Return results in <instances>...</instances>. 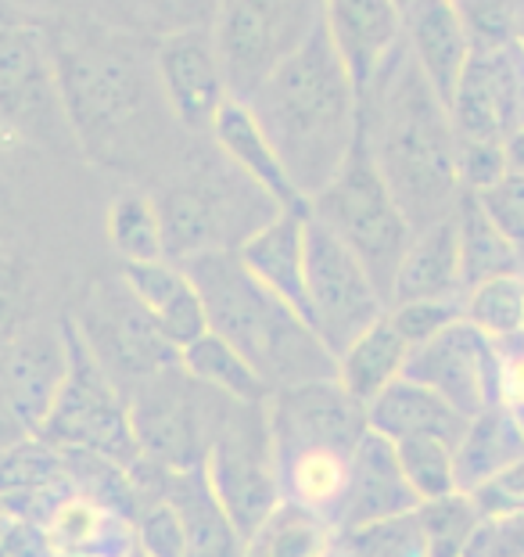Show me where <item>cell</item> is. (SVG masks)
Listing matches in <instances>:
<instances>
[{
    "mask_svg": "<svg viewBox=\"0 0 524 557\" xmlns=\"http://www.w3.org/2000/svg\"><path fill=\"white\" fill-rule=\"evenodd\" d=\"M360 129L413 234L457 209L463 195L460 137L446 101L416 69L407 44L360 94Z\"/></svg>",
    "mask_w": 524,
    "mask_h": 557,
    "instance_id": "obj_1",
    "label": "cell"
},
{
    "mask_svg": "<svg viewBox=\"0 0 524 557\" xmlns=\"http://www.w3.org/2000/svg\"><path fill=\"white\" fill-rule=\"evenodd\" d=\"M248 109L305 201L335 181L360 137V90L320 22L259 83Z\"/></svg>",
    "mask_w": 524,
    "mask_h": 557,
    "instance_id": "obj_2",
    "label": "cell"
},
{
    "mask_svg": "<svg viewBox=\"0 0 524 557\" xmlns=\"http://www.w3.org/2000/svg\"><path fill=\"white\" fill-rule=\"evenodd\" d=\"M205 302L209 331L255 363L277 393L284 385L338 377V360L302 313L248 274L234 248L190 256L180 263Z\"/></svg>",
    "mask_w": 524,
    "mask_h": 557,
    "instance_id": "obj_3",
    "label": "cell"
},
{
    "mask_svg": "<svg viewBox=\"0 0 524 557\" xmlns=\"http://www.w3.org/2000/svg\"><path fill=\"white\" fill-rule=\"evenodd\" d=\"M54 62L76 145L98 156H115L145 120L151 98V83L140 73L137 58L123 47L79 40L54 47Z\"/></svg>",
    "mask_w": 524,
    "mask_h": 557,
    "instance_id": "obj_4",
    "label": "cell"
},
{
    "mask_svg": "<svg viewBox=\"0 0 524 557\" xmlns=\"http://www.w3.org/2000/svg\"><path fill=\"white\" fill-rule=\"evenodd\" d=\"M309 216H316L327 231H335L360 256V263L371 270L374 284L388 299L396 270L413 242V227L391 198L385 176H380L371 148H366L363 129L335 181L309 201Z\"/></svg>",
    "mask_w": 524,
    "mask_h": 557,
    "instance_id": "obj_5",
    "label": "cell"
},
{
    "mask_svg": "<svg viewBox=\"0 0 524 557\" xmlns=\"http://www.w3.org/2000/svg\"><path fill=\"white\" fill-rule=\"evenodd\" d=\"M201 468L237 536L248 543L262 521L284 504L266 403H237L220 396Z\"/></svg>",
    "mask_w": 524,
    "mask_h": 557,
    "instance_id": "obj_6",
    "label": "cell"
},
{
    "mask_svg": "<svg viewBox=\"0 0 524 557\" xmlns=\"http://www.w3.org/2000/svg\"><path fill=\"white\" fill-rule=\"evenodd\" d=\"M62 338H65L68 363L54 407L40 424L47 443L87 449V454H98L123 468L145 460L137 446L134 424H129V407L118 396L112 374L98 363V357L90 352L87 338L79 335L76 324H65Z\"/></svg>",
    "mask_w": 524,
    "mask_h": 557,
    "instance_id": "obj_7",
    "label": "cell"
},
{
    "mask_svg": "<svg viewBox=\"0 0 524 557\" xmlns=\"http://www.w3.org/2000/svg\"><path fill=\"white\" fill-rule=\"evenodd\" d=\"M388 313L371 270L316 216L305 220V320L335 360Z\"/></svg>",
    "mask_w": 524,
    "mask_h": 557,
    "instance_id": "obj_8",
    "label": "cell"
},
{
    "mask_svg": "<svg viewBox=\"0 0 524 557\" xmlns=\"http://www.w3.org/2000/svg\"><path fill=\"white\" fill-rule=\"evenodd\" d=\"M320 22V0H220L216 40L230 98L248 101L259 83Z\"/></svg>",
    "mask_w": 524,
    "mask_h": 557,
    "instance_id": "obj_9",
    "label": "cell"
},
{
    "mask_svg": "<svg viewBox=\"0 0 524 557\" xmlns=\"http://www.w3.org/2000/svg\"><path fill=\"white\" fill-rule=\"evenodd\" d=\"M0 123L33 145H76L51 40L11 15H0Z\"/></svg>",
    "mask_w": 524,
    "mask_h": 557,
    "instance_id": "obj_10",
    "label": "cell"
},
{
    "mask_svg": "<svg viewBox=\"0 0 524 557\" xmlns=\"http://www.w3.org/2000/svg\"><path fill=\"white\" fill-rule=\"evenodd\" d=\"M273 457L291 454L302 446H327L341 454H355L363 435L371 432L366 403L345 393L338 377L284 385L266 403Z\"/></svg>",
    "mask_w": 524,
    "mask_h": 557,
    "instance_id": "obj_11",
    "label": "cell"
},
{
    "mask_svg": "<svg viewBox=\"0 0 524 557\" xmlns=\"http://www.w3.org/2000/svg\"><path fill=\"white\" fill-rule=\"evenodd\" d=\"M402 377L427 385L463 418H478L496 407V342L467 320H457L410 349Z\"/></svg>",
    "mask_w": 524,
    "mask_h": 557,
    "instance_id": "obj_12",
    "label": "cell"
},
{
    "mask_svg": "<svg viewBox=\"0 0 524 557\" xmlns=\"http://www.w3.org/2000/svg\"><path fill=\"white\" fill-rule=\"evenodd\" d=\"M79 335L87 338L90 352L112 374V382L118 371H123V377H134V382H148V377L180 363V349H173L162 338L151 313L126 288V281L109 284V288L93 295L87 327Z\"/></svg>",
    "mask_w": 524,
    "mask_h": 557,
    "instance_id": "obj_13",
    "label": "cell"
},
{
    "mask_svg": "<svg viewBox=\"0 0 524 557\" xmlns=\"http://www.w3.org/2000/svg\"><path fill=\"white\" fill-rule=\"evenodd\" d=\"M154 76L173 120L187 129H212V120L230 101L216 40L209 29H180L165 37L154 54Z\"/></svg>",
    "mask_w": 524,
    "mask_h": 557,
    "instance_id": "obj_14",
    "label": "cell"
},
{
    "mask_svg": "<svg viewBox=\"0 0 524 557\" xmlns=\"http://www.w3.org/2000/svg\"><path fill=\"white\" fill-rule=\"evenodd\" d=\"M416 507H421V500L402 475L396 443H388L377 432H366L352 454L349 485H345L338 511L330 515V525H335L338 536H345V532L374 525V521L410 515Z\"/></svg>",
    "mask_w": 524,
    "mask_h": 557,
    "instance_id": "obj_15",
    "label": "cell"
},
{
    "mask_svg": "<svg viewBox=\"0 0 524 557\" xmlns=\"http://www.w3.org/2000/svg\"><path fill=\"white\" fill-rule=\"evenodd\" d=\"M320 26L360 94L402 47V8L396 0H320Z\"/></svg>",
    "mask_w": 524,
    "mask_h": 557,
    "instance_id": "obj_16",
    "label": "cell"
},
{
    "mask_svg": "<svg viewBox=\"0 0 524 557\" xmlns=\"http://www.w3.org/2000/svg\"><path fill=\"white\" fill-rule=\"evenodd\" d=\"M305 220L309 209H277L234 248L262 288L305 317Z\"/></svg>",
    "mask_w": 524,
    "mask_h": 557,
    "instance_id": "obj_17",
    "label": "cell"
},
{
    "mask_svg": "<svg viewBox=\"0 0 524 557\" xmlns=\"http://www.w3.org/2000/svg\"><path fill=\"white\" fill-rule=\"evenodd\" d=\"M402 44L438 98L449 101L474 51L471 33L452 8V0H410L402 8Z\"/></svg>",
    "mask_w": 524,
    "mask_h": 557,
    "instance_id": "obj_18",
    "label": "cell"
},
{
    "mask_svg": "<svg viewBox=\"0 0 524 557\" xmlns=\"http://www.w3.org/2000/svg\"><path fill=\"white\" fill-rule=\"evenodd\" d=\"M126 288L137 295V302L151 313L154 327L173 349L190 346L209 331L205 302L187 277V270L173 259H151V263H123Z\"/></svg>",
    "mask_w": 524,
    "mask_h": 557,
    "instance_id": "obj_19",
    "label": "cell"
},
{
    "mask_svg": "<svg viewBox=\"0 0 524 557\" xmlns=\"http://www.w3.org/2000/svg\"><path fill=\"white\" fill-rule=\"evenodd\" d=\"M212 140L216 148L252 181L262 195H266L277 209H309V201L299 195V187L291 184L288 170L277 156V148L270 145L266 129L259 126L255 112L248 109V101L230 98L212 120Z\"/></svg>",
    "mask_w": 524,
    "mask_h": 557,
    "instance_id": "obj_20",
    "label": "cell"
},
{
    "mask_svg": "<svg viewBox=\"0 0 524 557\" xmlns=\"http://www.w3.org/2000/svg\"><path fill=\"white\" fill-rule=\"evenodd\" d=\"M162 500L176 511L187 557H245V543L205 479V468L165 471Z\"/></svg>",
    "mask_w": 524,
    "mask_h": 557,
    "instance_id": "obj_21",
    "label": "cell"
},
{
    "mask_svg": "<svg viewBox=\"0 0 524 557\" xmlns=\"http://www.w3.org/2000/svg\"><path fill=\"white\" fill-rule=\"evenodd\" d=\"M366 421H371V432L385 435L388 443L432 435L449 443L452 449L471 424V418L452 410L442 396H435L421 382H410V377H396L385 393L366 403Z\"/></svg>",
    "mask_w": 524,
    "mask_h": 557,
    "instance_id": "obj_22",
    "label": "cell"
},
{
    "mask_svg": "<svg viewBox=\"0 0 524 557\" xmlns=\"http://www.w3.org/2000/svg\"><path fill=\"white\" fill-rule=\"evenodd\" d=\"M463 295L460 277V242H457V220L452 212L432 227L416 231L413 242L402 256V263L391 281L388 306L413 302V299H452Z\"/></svg>",
    "mask_w": 524,
    "mask_h": 557,
    "instance_id": "obj_23",
    "label": "cell"
},
{
    "mask_svg": "<svg viewBox=\"0 0 524 557\" xmlns=\"http://www.w3.org/2000/svg\"><path fill=\"white\" fill-rule=\"evenodd\" d=\"M47 543L62 557H123L137 547L129 518L93 496H65L47 518Z\"/></svg>",
    "mask_w": 524,
    "mask_h": 557,
    "instance_id": "obj_24",
    "label": "cell"
},
{
    "mask_svg": "<svg viewBox=\"0 0 524 557\" xmlns=\"http://www.w3.org/2000/svg\"><path fill=\"white\" fill-rule=\"evenodd\" d=\"M517 460H524V429L503 407H488L478 418H471L467 432L452 449L457 490L474 493L482 482L514 468Z\"/></svg>",
    "mask_w": 524,
    "mask_h": 557,
    "instance_id": "obj_25",
    "label": "cell"
},
{
    "mask_svg": "<svg viewBox=\"0 0 524 557\" xmlns=\"http://www.w3.org/2000/svg\"><path fill=\"white\" fill-rule=\"evenodd\" d=\"M162 220V245L165 259L184 263L190 256L212 252V248H230L223 242V212L220 201L195 184H173L170 191L154 198Z\"/></svg>",
    "mask_w": 524,
    "mask_h": 557,
    "instance_id": "obj_26",
    "label": "cell"
},
{
    "mask_svg": "<svg viewBox=\"0 0 524 557\" xmlns=\"http://www.w3.org/2000/svg\"><path fill=\"white\" fill-rule=\"evenodd\" d=\"M273 460H277L284 500L309 507V511L324 515L330 521V515L338 511L345 496V485H349L352 454H341V449H327V446H302Z\"/></svg>",
    "mask_w": 524,
    "mask_h": 557,
    "instance_id": "obj_27",
    "label": "cell"
},
{
    "mask_svg": "<svg viewBox=\"0 0 524 557\" xmlns=\"http://www.w3.org/2000/svg\"><path fill=\"white\" fill-rule=\"evenodd\" d=\"M407 357H410L407 338L399 335L396 324H391L385 313L338 357V382L345 385L349 396H355L360 403H371L374 396L385 393L396 377H402Z\"/></svg>",
    "mask_w": 524,
    "mask_h": 557,
    "instance_id": "obj_28",
    "label": "cell"
},
{
    "mask_svg": "<svg viewBox=\"0 0 524 557\" xmlns=\"http://www.w3.org/2000/svg\"><path fill=\"white\" fill-rule=\"evenodd\" d=\"M180 367L198 385H205L226 399L270 403V396H273L270 382L255 371V363L241 357L226 338L212 335V331H205L201 338H195L190 346L180 349Z\"/></svg>",
    "mask_w": 524,
    "mask_h": 557,
    "instance_id": "obj_29",
    "label": "cell"
},
{
    "mask_svg": "<svg viewBox=\"0 0 524 557\" xmlns=\"http://www.w3.org/2000/svg\"><path fill=\"white\" fill-rule=\"evenodd\" d=\"M452 220H457L463 292L474 288V284L488 281V277L524 270L517 248L503 238V231H499L492 220H488V212L482 209L478 195L463 191L460 201H457V209H452Z\"/></svg>",
    "mask_w": 524,
    "mask_h": 557,
    "instance_id": "obj_30",
    "label": "cell"
},
{
    "mask_svg": "<svg viewBox=\"0 0 524 557\" xmlns=\"http://www.w3.org/2000/svg\"><path fill=\"white\" fill-rule=\"evenodd\" d=\"M335 543L338 532L324 515L284 500L245 543V557H327Z\"/></svg>",
    "mask_w": 524,
    "mask_h": 557,
    "instance_id": "obj_31",
    "label": "cell"
},
{
    "mask_svg": "<svg viewBox=\"0 0 524 557\" xmlns=\"http://www.w3.org/2000/svg\"><path fill=\"white\" fill-rule=\"evenodd\" d=\"M65 338H43L37 335L33 342H22L18 357L11 363V385H15V407L29 424L47 421L51 413L58 388L65 377Z\"/></svg>",
    "mask_w": 524,
    "mask_h": 557,
    "instance_id": "obj_32",
    "label": "cell"
},
{
    "mask_svg": "<svg viewBox=\"0 0 524 557\" xmlns=\"http://www.w3.org/2000/svg\"><path fill=\"white\" fill-rule=\"evenodd\" d=\"M463 320L492 342L524 331V270L488 277L463 292Z\"/></svg>",
    "mask_w": 524,
    "mask_h": 557,
    "instance_id": "obj_33",
    "label": "cell"
},
{
    "mask_svg": "<svg viewBox=\"0 0 524 557\" xmlns=\"http://www.w3.org/2000/svg\"><path fill=\"white\" fill-rule=\"evenodd\" d=\"M104 231H109V245L123 256V263L165 259L162 220H159V209H154V198L148 195L115 198L109 206V216H104Z\"/></svg>",
    "mask_w": 524,
    "mask_h": 557,
    "instance_id": "obj_34",
    "label": "cell"
},
{
    "mask_svg": "<svg viewBox=\"0 0 524 557\" xmlns=\"http://www.w3.org/2000/svg\"><path fill=\"white\" fill-rule=\"evenodd\" d=\"M421 518L424 540H427V557H463L471 536L482 525L478 507L467 493H449L438 500H427L416 507Z\"/></svg>",
    "mask_w": 524,
    "mask_h": 557,
    "instance_id": "obj_35",
    "label": "cell"
},
{
    "mask_svg": "<svg viewBox=\"0 0 524 557\" xmlns=\"http://www.w3.org/2000/svg\"><path fill=\"white\" fill-rule=\"evenodd\" d=\"M399 468L407 475L410 490L416 493V500H438V496L460 493L457 490V465H452V446L442 438L421 435V438H402L396 443Z\"/></svg>",
    "mask_w": 524,
    "mask_h": 557,
    "instance_id": "obj_36",
    "label": "cell"
},
{
    "mask_svg": "<svg viewBox=\"0 0 524 557\" xmlns=\"http://www.w3.org/2000/svg\"><path fill=\"white\" fill-rule=\"evenodd\" d=\"M338 540L360 557H427V540L416 511L352 529Z\"/></svg>",
    "mask_w": 524,
    "mask_h": 557,
    "instance_id": "obj_37",
    "label": "cell"
},
{
    "mask_svg": "<svg viewBox=\"0 0 524 557\" xmlns=\"http://www.w3.org/2000/svg\"><path fill=\"white\" fill-rule=\"evenodd\" d=\"M474 47H507L517 40L521 0H452Z\"/></svg>",
    "mask_w": 524,
    "mask_h": 557,
    "instance_id": "obj_38",
    "label": "cell"
},
{
    "mask_svg": "<svg viewBox=\"0 0 524 557\" xmlns=\"http://www.w3.org/2000/svg\"><path fill=\"white\" fill-rule=\"evenodd\" d=\"M388 320L396 324V331L413 349L432 335H438L442 327L463 320V295H452V299H413V302L388 306Z\"/></svg>",
    "mask_w": 524,
    "mask_h": 557,
    "instance_id": "obj_39",
    "label": "cell"
},
{
    "mask_svg": "<svg viewBox=\"0 0 524 557\" xmlns=\"http://www.w3.org/2000/svg\"><path fill=\"white\" fill-rule=\"evenodd\" d=\"M478 201L488 212V220L503 231V238L517 248L524 263V173H507L503 181H496L488 191H482Z\"/></svg>",
    "mask_w": 524,
    "mask_h": 557,
    "instance_id": "obj_40",
    "label": "cell"
},
{
    "mask_svg": "<svg viewBox=\"0 0 524 557\" xmlns=\"http://www.w3.org/2000/svg\"><path fill=\"white\" fill-rule=\"evenodd\" d=\"M58 475V457L47 446H18L0 457V493L43 490Z\"/></svg>",
    "mask_w": 524,
    "mask_h": 557,
    "instance_id": "obj_41",
    "label": "cell"
},
{
    "mask_svg": "<svg viewBox=\"0 0 524 557\" xmlns=\"http://www.w3.org/2000/svg\"><path fill=\"white\" fill-rule=\"evenodd\" d=\"M496 407L524 429V331L496 342Z\"/></svg>",
    "mask_w": 524,
    "mask_h": 557,
    "instance_id": "obj_42",
    "label": "cell"
},
{
    "mask_svg": "<svg viewBox=\"0 0 524 557\" xmlns=\"http://www.w3.org/2000/svg\"><path fill=\"white\" fill-rule=\"evenodd\" d=\"M460 187L471 195L488 191L496 181L507 176V159H503V140H460Z\"/></svg>",
    "mask_w": 524,
    "mask_h": 557,
    "instance_id": "obj_43",
    "label": "cell"
},
{
    "mask_svg": "<svg viewBox=\"0 0 524 557\" xmlns=\"http://www.w3.org/2000/svg\"><path fill=\"white\" fill-rule=\"evenodd\" d=\"M467 496L474 500V507H478V515L488 521L524 515V460H517L514 468L499 471V475L482 482L478 490Z\"/></svg>",
    "mask_w": 524,
    "mask_h": 557,
    "instance_id": "obj_44",
    "label": "cell"
},
{
    "mask_svg": "<svg viewBox=\"0 0 524 557\" xmlns=\"http://www.w3.org/2000/svg\"><path fill=\"white\" fill-rule=\"evenodd\" d=\"M137 547L145 554H151V557H187L184 529H180V521H176V511L165 500L148 507V515L140 518Z\"/></svg>",
    "mask_w": 524,
    "mask_h": 557,
    "instance_id": "obj_45",
    "label": "cell"
},
{
    "mask_svg": "<svg viewBox=\"0 0 524 557\" xmlns=\"http://www.w3.org/2000/svg\"><path fill=\"white\" fill-rule=\"evenodd\" d=\"M503 159H507V173H524V126L510 129L503 137Z\"/></svg>",
    "mask_w": 524,
    "mask_h": 557,
    "instance_id": "obj_46",
    "label": "cell"
},
{
    "mask_svg": "<svg viewBox=\"0 0 524 557\" xmlns=\"http://www.w3.org/2000/svg\"><path fill=\"white\" fill-rule=\"evenodd\" d=\"M11 4H18V8H58V4H65V0H11Z\"/></svg>",
    "mask_w": 524,
    "mask_h": 557,
    "instance_id": "obj_47",
    "label": "cell"
},
{
    "mask_svg": "<svg viewBox=\"0 0 524 557\" xmlns=\"http://www.w3.org/2000/svg\"><path fill=\"white\" fill-rule=\"evenodd\" d=\"M327 557H360V554H355L352 547H345V543L338 540V543H335V550H330Z\"/></svg>",
    "mask_w": 524,
    "mask_h": 557,
    "instance_id": "obj_48",
    "label": "cell"
},
{
    "mask_svg": "<svg viewBox=\"0 0 524 557\" xmlns=\"http://www.w3.org/2000/svg\"><path fill=\"white\" fill-rule=\"evenodd\" d=\"M123 557H151V554H145V550H140V547H134V550H129V554H123Z\"/></svg>",
    "mask_w": 524,
    "mask_h": 557,
    "instance_id": "obj_49",
    "label": "cell"
},
{
    "mask_svg": "<svg viewBox=\"0 0 524 557\" xmlns=\"http://www.w3.org/2000/svg\"><path fill=\"white\" fill-rule=\"evenodd\" d=\"M396 4H399V8H407V4H410V0H396Z\"/></svg>",
    "mask_w": 524,
    "mask_h": 557,
    "instance_id": "obj_50",
    "label": "cell"
}]
</instances>
